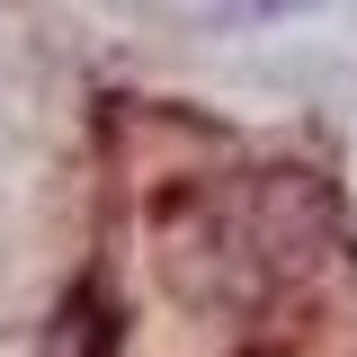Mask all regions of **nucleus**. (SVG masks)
<instances>
[{"instance_id":"nucleus-1","label":"nucleus","mask_w":357,"mask_h":357,"mask_svg":"<svg viewBox=\"0 0 357 357\" xmlns=\"http://www.w3.org/2000/svg\"><path fill=\"white\" fill-rule=\"evenodd\" d=\"M241 9H286V0H241Z\"/></svg>"}]
</instances>
